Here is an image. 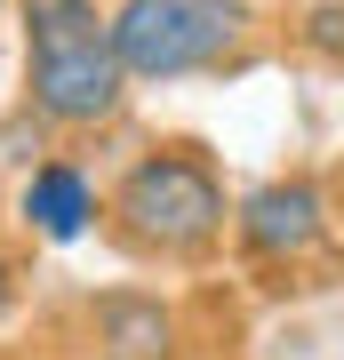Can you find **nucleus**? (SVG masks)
<instances>
[{"instance_id": "0eeeda50", "label": "nucleus", "mask_w": 344, "mask_h": 360, "mask_svg": "<svg viewBox=\"0 0 344 360\" xmlns=\"http://www.w3.org/2000/svg\"><path fill=\"white\" fill-rule=\"evenodd\" d=\"M296 40L320 49V56H344V0H312L305 25H296Z\"/></svg>"}, {"instance_id": "423d86ee", "label": "nucleus", "mask_w": 344, "mask_h": 360, "mask_svg": "<svg viewBox=\"0 0 344 360\" xmlns=\"http://www.w3.org/2000/svg\"><path fill=\"white\" fill-rule=\"evenodd\" d=\"M96 336H104V360H168L177 312L160 296H104L96 304Z\"/></svg>"}, {"instance_id": "f257e3e1", "label": "nucleus", "mask_w": 344, "mask_h": 360, "mask_svg": "<svg viewBox=\"0 0 344 360\" xmlns=\"http://www.w3.org/2000/svg\"><path fill=\"white\" fill-rule=\"evenodd\" d=\"M128 56L113 32V8L96 0H25V112L56 136H89L120 120L128 104Z\"/></svg>"}, {"instance_id": "7ed1b4c3", "label": "nucleus", "mask_w": 344, "mask_h": 360, "mask_svg": "<svg viewBox=\"0 0 344 360\" xmlns=\"http://www.w3.org/2000/svg\"><path fill=\"white\" fill-rule=\"evenodd\" d=\"M128 80L168 89L192 72H232L256 56V0H113Z\"/></svg>"}, {"instance_id": "6e6552de", "label": "nucleus", "mask_w": 344, "mask_h": 360, "mask_svg": "<svg viewBox=\"0 0 344 360\" xmlns=\"http://www.w3.org/2000/svg\"><path fill=\"white\" fill-rule=\"evenodd\" d=\"M8 304H16V257L0 248V312H8Z\"/></svg>"}, {"instance_id": "f03ea898", "label": "nucleus", "mask_w": 344, "mask_h": 360, "mask_svg": "<svg viewBox=\"0 0 344 360\" xmlns=\"http://www.w3.org/2000/svg\"><path fill=\"white\" fill-rule=\"evenodd\" d=\"M224 176L208 168V153H192V144H153V153H136L113 176V193H104V232H113V248L128 257H153V264H192L208 257V248L224 240Z\"/></svg>"}, {"instance_id": "39448f33", "label": "nucleus", "mask_w": 344, "mask_h": 360, "mask_svg": "<svg viewBox=\"0 0 344 360\" xmlns=\"http://www.w3.org/2000/svg\"><path fill=\"white\" fill-rule=\"evenodd\" d=\"M16 217H25L32 240H80L96 217H104V200H96V184H89V168L80 160H32V176H25V193H16Z\"/></svg>"}, {"instance_id": "20e7f679", "label": "nucleus", "mask_w": 344, "mask_h": 360, "mask_svg": "<svg viewBox=\"0 0 344 360\" xmlns=\"http://www.w3.org/2000/svg\"><path fill=\"white\" fill-rule=\"evenodd\" d=\"M232 240L248 248L256 264H305L320 240H329V200H320L312 176H272L232 208Z\"/></svg>"}]
</instances>
